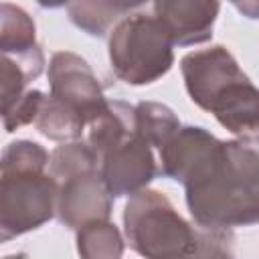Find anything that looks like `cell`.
Returning a JSON list of instances; mask_svg holds the SVG:
<instances>
[{"instance_id":"20","label":"cell","mask_w":259,"mask_h":259,"mask_svg":"<svg viewBox=\"0 0 259 259\" xmlns=\"http://www.w3.org/2000/svg\"><path fill=\"white\" fill-rule=\"evenodd\" d=\"M45 93L38 89H26L14 103H10L8 107L2 109V123L6 132H14L22 125L34 123L40 105L45 101Z\"/></svg>"},{"instance_id":"19","label":"cell","mask_w":259,"mask_h":259,"mask_svg":"<svg viewBox=\"0 0 259 259\" xmlns=\"http://www.w3.org/2000/svg\"><path fill=\"white\" fill-rule=\"evenodd\" d=\"M51 154L32 140H16L10 142L2 150L0 172H42L49 168Z\"/></svg>"},{"instance_id":"7","label":"cell","mask_w":259,"mask_h":259,"mask_svg":"<svg viewBox=\"0 0 259 259\" xmlns=\"http://www.w3.org/2000/svg\"><path fill=\"white\" fill-rule=\"evenodd\" d=\"M99 172L113 198L132 196L156 178L158 166L152 146L134 130L99 158Z\"/></svg>"},{"instance_id":"5","label":"cell","mask_w":259,"mask_h":259,"mask_svg":"<svg viewBox=\"0 0 259 259\" xmlns=\"http://www.w3.org/2000/svg\"><path fill=\"white\" fill-rule=\"evenodd\" d=\"M223 140L200 125H184L160 148V174L180 182L184 188L200 182L214 168Z\"/></svg>"},{"instance_id":"3","label":"cell","mask_w":259,"mask_h":259,"mask_svg":"<svg viewBox=\"0 0 259 259\" xmlns=\"http://www.w3.org/2000/svg\"><path fill=\"white\" fill-rule=\"evenodd\" d=\"M109 63L127 85H150L172 69L174 40L156 16H125L109 32Z\"/></svg>"},{"instance_id":"4","label":"cell","mask_w":259,"mask_h":259,"mask_svg":"<svg viewBox=\"0 0 259 259\" xmlns=\"http://www.w3.org/2000/svg\"><path fill=\"white\" fill-rule=\"evenodd\" d=\"M59 182L47 172H0V241L6 243L57 214Z\"/></svg>"},{"instance_id":"1","label":"cell","mask_w":259,"mask_h":259,"mask_svg":"<svg viewBox=\"0 0 259 259\" xmlns=\"http://www.w3.org/2000/svg\"><path fill=\"white\" fill-rule=\"evenodd\" d=\"M184 192L198 227L235 229L259 223V136L243 134L223 142L210 174Z\"/></svg>"},{"instance_id":"15","label":"cell","mask_w":259,"mask_h":259,"mask_svg":"<svg viewBox=\"0 0 259 259\" xmlns=\"http://www.w3.org/2000/svg\"><path fill=\"white\" fill-rule=\"evenodd\" d=\"M134 125L136 132L158 150L164 148L182 127L178 115L158 101H140L134 107Z\"/></svg>"},{"instance_id":"12","label":"cell","mask_w":259,"mask_h":259,"mask_svg":"<svg viewBox=\"0 0 259 259\" xmlns=\"http://www.w3.org/2000/svg\"><path fill=\"white\" fill-rule=\"evenodd\" d=\"M210 113L231 134L243 136L259 130V89L245 77L212 103Z\"/></svg>"},{"instance_id":"8","label":"cell","mask_w":259,"mask_h":259,"mask_svg":"<svg viewBox=\"0 0 259 259\" xmlns=\"http://www.w3.org/2000/svg\"><path fill=\"white\" fill-rule=\"evenodd\" d=\"M180 71L190 101L204 111H210L212 103L231 85L247 77L235 57L223 45L184 55L180 61Z\"/></svg>"},{"instance_id":"24","label":"cell","mask_w":259,"mask_h":259,"mask_svg":"<svg viewBox=\"0 0 259 259\" xmlns=\"http://www.w3.org/2000/svg\"><path fill=\"white\" fill-rule=\"evenodd\" d=\"M231 2H233V4H237V2H241V0H231Z\"/></svg>"},{"instance_id":"14","label":"cell","mask_w":259,"mask_h":259,"mask_svg":"<svg viewBox=\"0 0 259 259\" xmlns=\"http://www.w3.org/2000/svg\"><path fill=\"white\" fill-rule=\"evenodd\" d=\"M34 125L42 136L55 142H75L83 138L87 130L85 119L73 107H69L51 93L45 97Z\"/></svg>"},{"instance_id":"18","label":"cell","mask_w":259,"mask_h":259,"mask_svg":"<svg viewBox=\"0 0 259 259\" xmlns=\"http://www.w3.org/2000/svg\"><path fill=\"white\" fill-rule=\"evenodd\" d=\"M67 14L77 28L91 36H105L119 22L103 0H71L67 4Z\"/></svg>"},{"instance_id":"11","label":"cell","mask_w":259,"mask_h":259,"mask_svg":"<svg viewBox=\"0 0 259 259\" xmlns=\"http://www.w3.org/2000/svg\"><path fill=\"white\" fill-rule=\"evenodd\" d=\"M0 51L10 57L30 81L45 69V55L36 45V28L32 18L20 6L2 2L0 8Z\"/></svg>"},{"instance_id":"6","label":"cell","mask_w":259,"mask_h":259,"mask_svg":"<svg viewBox=\"0 0 259 259\" xmlns=\"http://www.w3.org/2000/svg\"><path fill=\"white\" fill-rule=\"evenodd\" d=\"M49 87L51 95L73 107L87 125L103 113L109 103L91 65L83 57L69 51H59L51 57Z\"/></svg>"},{"instance_id":"9","label":"cell","mask_w":259,"mask_h":259,"mask_svg":"<svg viewBox=\"0 0 259 259\" xmlns=\"http://www.w3.org/2000/svg\"><path fill=\"white\" fill-rule=\"evenodd\" d=\"M111 200L99 168L83 170L59 182L57 217L65 227L77 231L87 223L109 219Z\"/></svg>"},{"instance_id":"13","label":"cell","mask_w":259,"mask_h":259,"mask_svg":"<svg viewBox=\"0 0 259 259\" xmlns=\"http://www.w3.org/2000/svg\"><path fill=\"white\" fill-rule=\"evenodd\" d=\"M134 107L125 101L113 99L107 103L105 111L99 113L85 130V142L91 146V150L101 158L111 146L121 142L127 134L136 130L134 125Z\"/></svg>"},{"instance_id":"22","label":"cell","mask_w":259,"mask_h":259,"mask_svg":"<svg viewBox=\"0 0 259 259\" xmlns=\"http://www.w3.org/2000/svg\"><path fill=\"white\" fill-rule=\"evenodd\" d=\"M237 10L247 18H259V0H241L235 4Z\"/></svg>"},{"instance_id":"2","label":"cell","mask_w":259,"mask_h":259,"mask_svg":"<svg viewBox=\"0 0 259 259\" xmlns=\"http://www.w3.org/2000/svg\"><path fill=\"white\" fill-rule=\"evenodd\" d=\"M123 229L130 247L142 257H188L198 255L200 229L178 214L160 190L142 188L132 194L123 208Z\"/></svg>"},{"instance_id":"21","label":"cell","mask_w":259,"mask_h":259,"mask_svg":"<svg viewBox=\"0 0 259 259\" xmlns=\"http://www.w3.org/2000/svg\"><path fill=\"white\" fill-rule=\"evenodd\" d=\"M103 2H105V6H107V8L121 20L123 14L132 12V10L140 8V6H144L148 0H103Z\"/></svg>"},{"instance_id":"23","label":"cell","mask_w":259,"mask_h":259,"mask_svg":"<svg viewBox=\"0 0 259 259\" xmlns=\"http://www.w3.org/2000/svg\"><path fill=\"white\" fill-rule=\"evenodd\" d=\"M71 0H36V4L42 8H59V6H65Z\"/></svg>"},{"instance_id":"17","label":"cell","mask_w":259,"mask_h":259,"mask_svg":"<svg viewBox=\"0 0 259 259\" xmlns=\"http://www.w3.org/2000/svg\"><path fill=\"white\" fill-rule=\"evenodd\" d=\"M91 168H99V158L87 142H79V140L63 142V146H59L51 152L49 174L57 182H61L77 172L91 170Z\"/></svg>"},{"instance_id":"10","label":"cell","mask_w":259,"mask_h":259,"mask_svg":"<svg viewBox=\"0 0 259 259\" xmlns=\"http://www.w3.org/2000/svg\"><path fill=\"white\" fill-rule=\"evenodd\" d=\"M221 0H154V14L174 45L190 47L212 38Z\"/></svg>"},{"instance_id":"16","label":"cell","mask_w":259,"mask_h":259,"mask_svg":"<svg viewBox=\"0 0 259 259\" xmlns=\"http://www.w3.org/2000/svg\"><path fill=\"white\" fill-rule=\"evenodd\" d=\"M77 251L85 259H117L123 255V239L109 219L93 221L77 229Z\"/></svg>"}]
</instances>
